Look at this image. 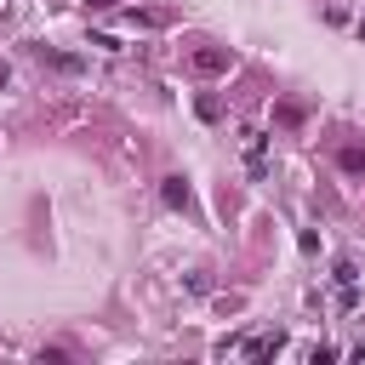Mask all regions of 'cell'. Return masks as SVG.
Returning <instances> with one entry per match:
<instances>
[{"label":"cell","instance_id":"6da1fadb","mask_svg":"<svg viewBox=\"0 0 365 365\" xmlns=\"http://www.w3.org/2000/svg\"><path fill=\"white\" fill-rule=\"evenodd\" d=\"M274 125H279V131H302V125H308V103H302V97H279V103H274Z\"/></svg>","mask_w":365,"mask_h":365},{"label":"cell","instance_id":"7a4b0ae2","mask_svg":"<svg viewBox=\"0 0 365 365\" xmlns=\"http://www.w3.org/2000/svg\"><path fill=\"white\" fill-rule=\"evenodd\" d=\"M228 63H234V57H228L222 46H200V51H194V74H228Z\"/></svg>","mask_w":365,"mask_h":365},{"label":"cell","instance_id":"52a82bcc","mask_svg":"<svg viewBox=\"0 0 365 365\" xmlns=\"http://www.w3.org/2000/svg\"><path fill=\"white\" fill-rule=\"evenodd\" d=\"M80 6H86V11H103V6H114V0H80Z\"/></svg>","mask_w":365,"mask_h":365},{"label":"cell","instance_id":"8992f818","mask_svg":"<svg viewBox=\"0 0 365 365\" xmlns=\"http://www.w3.org/2000/svg\"><path fill=\"white\" fill-rule=\"evenodd\" d=\"M194 108H200V120H222V103H217V97H211V91H205V97H200V103H194Z\"/></svg>","mask_w":365,"mask_h":365},{"label":"cell","instance_id":"5b68a950","mask_svg":"<svg viewBox=\"0 0 365 365\" xmlns=\"http://www.w3.org/2000/svg\"><path fill=\"white\" fill-rule=\"evenodd\" d=\"M165 200H171V205H182V211L194 205V194L182 188V177H165Z\"/></svg>","mask_w":365,"mask_h":365},{"label":"cell","instance_id":"3957f363","mask_svg":"<svg viewBox=\"0 0 365 365\" xmlns=\"http://www.w3.org/2000/svg\"><path fill=\"white\" fill-rule=\"evenodd\" d=\"M34 57H40V63H51V68H63V74H80V68H86L80 57H68V51H46V46H40Z\"/></svg>","mask_w":365,"mask_h":365},{"label":"cell","instance_id":"ba28073f","mask_svg":"<svg viewBox=\"0 0 365 365\" xmlns=\"http://www.w3.org/2000/svg\"><path fill=\"white\" fill-rule=\"evenodd\" d=\"M0 86H6V63H0Z\"/></svg>","mask_w":365,"mask_h":365},{"label":"cell","instance_id":"277c9868","mask_svg":"<svg viewBox=\"0 0 365 365\" xmlns=\"http://www.w3.org/2000/svg\"><path fill=\"white\" fill-rule=\"evenodd\" d=\"M336 165L359 177V171H365V148H359V143H342V148H336Z\"/></svg>","mask_w":365,"mask_h":365}]
</instances>
